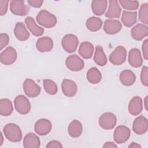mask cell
Wrapping results in <instances>:
<instances>
[{"mask_svg": "<svg viewBox=\"0 0 148 148\" xmlns=\"http://www.w3.org/2000/svg\"><path fill=\"white\" fill-rule=\"evenodd\" d=\"M6 139L12 142H20L22 139V132L20 127L14 123L6 124L3 129Z\"/></svg>", "mask_w": 148, "mask_h": 148, "instance_id": "1", "label": "cell"}, {"mask_svg": "<svg viewBox=\"0 0 148 148\" xmlns=\"http://www.w3.org/2000/svg\"><path fill=\"white\" fill-rule=\"evenodd\" d=\"M36 20L38 23L47 28L54 27L57 21L56 16L46 10H40L36 16Z\"/></svg>", "mask_w": 148, "mask_h": 148, "instance_id": "2", "label": "cell"}, {"mask_svg": "<svg viewBox=\"0 0 148 148\" xmlns=\"http://www.w3.org/2000/svg\"><path fill=\"white\" fill-rule=\"evenodd\" d=\"M79 39L74 34H66L62 39L61 45L63 49L68 53H72L77 49Z\"/></svg>", "mask_w": 148, "mask_h": 148, "instance_id": "3", "label": "cell"}, {"mask_svg": "<svg viewBox=\"0 0 148 148\" xmlns=\"http://www.w3.org/2000/svg\"><path fill=\"white\" fill-rule=\"evenodd\" d=\"M14 105L16 111L21 114H26L30 112V102L28 99L23 95H18L15 98Z\"/></svg>", "mask_w": 148, "mask_h": 148, "instance_id": "4", "label": "cell"}, {"mask_svg": "<svg viewBox=\"0 0 148 148\" xmlns=\"http://www.w3.org/2000/svg\"><path fill=\"white\" fill-rule=\"evenodd\" d=\"M131 131L127 126L121 125L116 128L113 132V140L117 144L127 142L130 137Z\"/></svg>", "mask_w": 148, "mask_h": 148, "instance_id": "5", "label": "cell"}, {"mask_svg": "<svg viewBox=\"0 0 148 148\" xmlns=\"http://www.w3.org/2000/svg\"><path fill=\"white\" fill-rule=\"evenodd\" d=\"M99 126L106 130L113 129L117 123L116 116L111 112H105L99 118Z\"/></svg>", "mask_w": 148, "mask_h": 148, "instance_id": "6", "label": "cell"}, {"mask_svg": "<svg viewBox=\"0 0 148 148\" xmlns=\"http://www.w3.org/2000/svg\"><path fill=\"white\" fill-rule=\"evenodd\" d=\"M126 57V49L122 46H119L110 54L109 61L114 65H120L125 61Z\"/></svg>", "mask_w": 148, "mask_h": 148, "instance_id": "7", "label": "cell"}, {"mask_svg": "<svg viewBox=\"0 0 148 148\" xmlns=\"http://www.w3.org/2000/svg\"><path fill=\"white\" fill-rule=\"evenodd\" d=\"M23 90L25 95L30 98H35L40 92V87L33 80L26 79L23 83Z\"/></svg>", "mask_w": 148, "mask_h": 148, "instance_id": "8", "label": "cell"}, {"mask_svg": "<svg viewBox=\"0 0 148 148\" xmlns=\"http://www.w3.org/2000/svg\"><path fill=\"white\" fill-rule=\"evenodd\" d=\"M17 57V51L13 47L9 46L0 54V61L5 65H10L13 64Z\"/></svg>", "mask_w": 148, "mask_h": 148, "instance_id": "9", "label": "cell"}, {"mask_svg": "<svg viewBox=\"0 0 148 148\" xmlns=\"http://www.w3.org/2000/svg\"><path fill=\"white\" fill-rule=\"evenodd\" d=\"M10 10L11 12L17 16H25L29 11V8L25 4L24 1H12L10 3Z\"/></svg>", "mask_w": 148, "mask_h": 148, "instance_id": "10", "label": "cell"}, {"mask_svg": "<svg viewBox=\"0 0 148 148\" xmlns=\"http://www.w3.org/2000/svg\"><path fill=\"white\" fill-rule=\"evenodd\" d=\"M65 65L70 71L77 72L81 71L84 68V62L77 55L73 54L66 58Z\"/></svg>", "mask_w": 148, "mask_h": 148, "instance_id": "11", "label": "cell"}, {"mask_svg": "<svg viewBox=\"0 0 148 148\" xmlns=\"http://www.w3.org/2000/svg\"><path fill=\"white\" fill-rule=\"evenodd\" d=\"M148 130L147 119L143 116L136 117L132 123V130L137 135H143Z\"/></svg>", "mask_w": 148, "mask_h": 148, "instance_id": "12", "label": "cell"}, {"mask_svg": "<svg viewBox=\"0 0 148 148\" xmlns=\"http://www.w3.org/2000/svg\"><path fill=\"white\" fill-rule=\"evenodd\" d=\"M51 128V123L50 120L46 119H40L38 120L34 125V130L35 132L42 136L46 135L49 134Z\"/></svg>", "mask_w": 148, "mask_h": 148, "instance_id": "13", "label": "cell"}, {"mask_svg": "<svg viewBox=\"0 0 148 148\" xmlns=\"http://www.w3.org/2000/svg\"><path fill=\"white\" fill-rule=\"evenodd\" d=\"M121 28L122 25L119 20L108 19L104 22L103 29L105 33L109 35H114L119 32Z\"/></svg>", "mask_w": 148, "mask_h": 148, "instance_id": "14", "label": "cell"}, {"mask_svg": "<svg viewBox=\"0 0 148 148\" xmlns=\"http://www.w3.org/2000/svg\"><path fill=\"white\" fill-rule=\"evenodd\" d=\"M132 38L135 40H141L148 35V27L143 24H138L131 31Z\"/></svg>", "mask_w": 148, "mask_h": 148, "instance_id": "15", "label": "cell"}, {"mask_svg": "<svg viewBox=\"0 0 148 148\" xmlns=\"http://www.w3.org/2000/svg\"><path fill=\"white\" fill-rule=\"evenodd\" d=\"M61 88L63 94L68 97H73L77 91V87L76 83L68 79H65L62 80Z\"/></svg>", "mask_w": 148, "mask_h": 148, "instance_id": "16", "label": "cell"}, {"mask_svg": "<svg viewBox=\"0 0 148 148\" xmlns=\"http://www.w3.org/2000/svg\"><path fill=\"white\" fill-rule=\"evenodd\" d=\"M128 63L134 68H139L143 64V59L140 50L137 48L130 50L128 54Z\"/></svg>", "mask_w": 148, "mask_h": 148, "instance_id": "17", "label": "cell"}, {"mask_svg": "<svg viewBox=\"0 0 148 148\" xmlns=\"http://www.w3.org/2000/svg\"><path fill=\"white\" fill-rule=\"evenodd\" d=\"M129 113L133 116H137L143 109L142 99L139 96L134 97L130 101L128 107Z\"/></svg>", "mask_w": 148, "mask_h": 148, "instance_id": "18", "label": "cell"}, {"mask_svg": "<svg viewBox=\"0 0 148 148\" xmlns=\"http://www.w3.org/2000/svg\"><path fill=\"white\" fill-rule=\"evenodd\" d=\"M36 47L39 52H49L53 47V41L49 36L40 38L36 41Z\"/></svg>", "mask_w": 148, "mask_h": 148, "instance_id": "19", "label": "cell"}, {"mask_svg": "<svg viewBox=\"0 0 148 148\" xmlns=\"http://www.w3.org/2000/svg\"><path fill=\"white\" fill-rule=\"evenodd\" d=\"M121 8L116 0L109 1V8L105 14V16L109 18H117L120 16Z\"/></svg>", "mask_w": 148, "mask_h": 148, "instance_id": "20", "label": "cell"}, {"mask_svg": "<svg viewBox=\"0 0 148 148\" xmlns=\"http://www.w3.org/2000/svg\"><path fill=\"white\" fill-rule=\"evenodd\" d=\"M23 144L25 148H39L40 146V140L36 134L29 132L24 136Z\"/></svg>", "mask_w": 148, "mask_h": 148, "instance_id": "21", "label": "cell"}, {"mask_svg": "<svg viewBox=\"0 0 148 148\" xmlns=\"http://www.w3.org/2000/svg\"><path fill=\"white\" fill-rule=\"evenodd\" d=\"M14 34L16 38L20 41L27 40L30 35L24 24L21 22H18L16 24L14 28Z\"/></svg>", "mask_w": 148, "mask_h": 148, "instance_id": "22", "label": "cell"}, {"mask_svg": "<svg viewBox=\"0 0 148 148\" xmlns=\"http://www.w3.org/2000/svg\"><path fill=\"white\" fill-rule=\"evenodd\" d=\"M119 79L121 84L124 86H131L136 81V75L132 71L125 69L120 73Z\"/></svg>", "mask_w": 148, "mask_h": 148, "instance_id": "23", "label": "cell"}, {"mask_svg": "<svg viewBox=\"0 0 148 148\" xmlns=\"http://www.w3.org/2000/svg\"><path fill=\"white\" fill-rule=\"evenodd\" d=\"M25 23L32 33V34L35 36H40L44 33V29L36 24L34 19L32 17H27L25 19Z\"/></svg>", "mask_w": 148, "mask_h": 148, "instance_id": "24", "label": "cell"}, {"mask_svg": "<svg viewBox=\"0 0 148 148\" xmlns=\"http://www.w3.org/2000/svg\"><path fill=\"white\" fill-rule=\"evenodd\" d=\"M78 52L79 55L83 58L90 59L92 57L94 53V46L89 42H83L80 44Z\"/></svg>", "mask_w": 148, "mask_h": 148, "instance_id": "25", "label": "cell"}, {"mask_svg": "<svg viewBox=\"0 0 148 148\" xmlns=\"http://www.w3.org/2000/svg\"><path fill=\"white\" fill-rule=\"evenodd\" d=\"M121 21L123 24L127 27H131L134 25L137 21V13L124 10L121 15Z\"/></svg>", "mask_w": 148, "mask_h": 148, "instance_id": "26", "label": "cell"}, {"mask_svg": "<svg viewBox=\"0 0 148 148\" xmlns=\"http://www.w3.org/2000/svg\"><path fill=\"white\" fill-rule=\"evenodd\" d=\"M83 132L82 123L77 120H73L68 127V132L72 138L79 137Z\"/></svg>", "mask_w": 148, "mask_h": 148, "instance_id": "27", "label": "cell"}, {"mask_svg": "<svg viewBox=\"0 0 148 148\" xmlns=\"http://www.w3.org/2000/svg\"><path fill=\"white\" fill-rule=\"evenodd\" d=\"M107 5L108 1L106 0H94L91 2V9L94 14L101 16L105 12Z\"/></svg>", "mask_w": 148, "mask_h": 148, "instance_id": "28", "label": "cell"}, {"mask_svg": "<svg viewBox=\"0 0 148 148\" xmlns=\"http://www.w3.org/2000/svg\"><path fill=\"white\" fill-rule=\"evenodd\" d=\"M86 77L88 82L95 84L101 82L102 79V74L96 67H92L88 70Z\"/></svg>", "mask_w": 148, "mask_h": 148, "instance_id": "29", "label": "cell"}, {"mask_svg": "<svg viewBox=\"0 0 148 148\" xmlns=\"http://www.w3.org/2000/svg\"><path fill=\"white\" fill-rule=\"evenodd\" d=\"M13 111V106L11 101L8 98L0 99V114L3 116H10Z\"/></svg>", "mask_w": 148, "mask_h": 148, "instance_id": "30", "label": "cell"}, {"mask_svg": "<svg viewBox=\"0 0 148 148\" xmlns=\"http://www.w3.org/2000/svg\"><path fill=\"white\" fill-rule=\"evenodd\" d=\"M93 59L94 62L99 66H102L106 64L108 62L107 57L103 51V50L102 46H96Z\"/></svg>", "mask_w": 148, "mask_h": 148, "instance_id": "31", "label": "cell"}, {"mask_svg": "<svg viewBox=\"0 0 148 148\" xmlns=\"http://www.w3.org/2000/svg\"><path fill=\"white\" fill-rule=\"evenodd\" d=\"M103 22L100 18L92 16L89 17L86 23L87 28L92 32L99 31L102 26Z\"/></svg>", "mask_w": 148, "mask_h": 148, "instance_id": "32", "label": "cell"}, {"mask_svg": "<svg viewBox=\"0 0 148 148\" xmlns=\"http://www.w3.org/2000/svg\"><path fill=\"white\" fill-rule=\"evenodd\" d=\"M43 83L44 89L48 94L54 95L57 92V85L54 81L50 79H44Z\"/></svg>", "mask_w": 148, "mask_h": 148, "instance_id": "33", "label": "cell"}, {"mask_svg": "<svg viewBox=\"0 0 148 148\" xmlns=\"http://www.w3.org/2000/svg\"><path fill=\"white\" fill-rule=\"evenodd\" d=\"M139 20L143 24H148V3H142L139 10Z\"/></svg>", "mask_w": 148, "mask_h": 148, "instance_id": "34", "label": "cell"}, {"mask_svg": "<svg viewBox=\"0 0 148 148\" xmlns=\"http://www.w3.org/2000/svg\"><path fill=\"white\" fill-rule=\"evenodd\" d=\"M119 2L124 9L128 10H135L138 9L139 6V3L137 1L120 0Z\"/></svg>", "mask_w": 148, "mask_h": 148, "instance_id": "35", "label": "cell"}, {"mask_svg": "<svg viewBox=\"0 0 148 148\" xmlns=\"http://www.w3.org/2000/svg\"><path fill=\"white\" fill-rule=\"evenodd\" d=\"M140 81L143 86H148V67L146 66H143L141 70Z\"/></svg>", "mask_w": 148, "mask_h": 148, "instance_id": "36", "label": "cell"}, {"mask_svg": "<svg viewBox=\"0 0 148 148\" xmlns=\"http://www.w3.org/2000/svg\"><path fill=\"white\" fill-rule=\"evenodd\" d=\"M9 42V35L5 33H1L0 34V49L1 50L8 45Z\"/></svg>", "mask_w": 148, "mask_h": 148, "instance_id": "37", "label": "cell"}, {"mask_svg": "<svg viewBox=\"0 0 148 148\" xmlns=\"http://www.w3.org/2000/svg\"><path fill=\"white\" fill-rule=\"evenodd\" d=\"M9 1L6 0H0V15H5L7 11L8 8V4Z\"/></svg>", "mask_w": 148, "mask_h": 148, "instance_id": "38", "label": "cell"}, {"mask_svg": "<svg viewBox=\"0 0 148 148\" xmlns=\"http://www.w3.org/2000/svg\"><path fill=\"white\" fill-rule=\"evenodd\" d=\"M142 50L143 53V58L146 60H148V39H145L142 43Z\"/></svg>", "mask_w": 148, "mask_h": 148, "instance_id": "39", "label": "cell"}, {"mask_svg": "<svg viewBox=\"0 0 148 148\" xmlns=\"http://www.w3.org/2000/svg\"><path fill=\"white\" fill-rule=\"evenodd\" d=\"M46 147H58V148H62L63 147L61 143L58 140H53L50 142H49L47 145L46 146Z\"/></svg>", "mask_w": 148, "mask_h": 148, "instance_id": "40", "label": "cell"}, {"mask_svg": "<svg viewBox=\"0 0 148 148\" xmlns=\"http://www.w3.org/2000/svg\"><path fill=\"white\" fill-rule=\"evenodd\" d=\"M43 1L42 0H29L28 1V4L34 8H40L43 4Z\"/></svg>", "mask_w": 148, "mask_h": 148, "instance_id": "41", "label": "cell"}, {"mask_svg": "<svg viewBox=\"0 0 148 148\" xmlns=\"http://www.w3.org/2000/svg\"><path fill=\"white\" fill-rule=\"evenodd\" d=\"M103 148H117V146L113 142H106L103 145Z\"/></svg>", "mask_w": 148, "mask_h": 148, "instance_id": "42", "label": "cell"}, {"mask_svg": "<svg viewBox=\"0 0 148 148\" xmlns=\"http://www.w3.org/2000/svg\"><path fill=\"white\" fill-rule=\"evenodd\" d=\"M128 147H132V148H138V147H141V146L137 143L135 142H132Z\"/></svg>", "mask_w": 148, "mask_h": 148, "instance_id": "43", "label": "cell"}, {"mask_svg": "<svg viewBox=\"0 0 148 148\" xmlns=\"http://www.w3.org/2000/svg\"><path fill=\"white\" fill-rule=\"evenodd\" d=\"M147 102H148V96L147 95V96L145 97V99H144L145 107V109H146V110H148V109H147Z\"/></svg>", "mask_w": 148, "mask_h": 148, "instance_id": "44", "label": "cell"}, {"mask_svg": "<svg viewBox=\"0 0 148 148\" xmlns=\"http://www.w3.org/2000/svg\"><path fill=\"white\" fill-rule=\"evenodd\" d=\"M1 141L0 142V146L2 145V143H3V135H2V133H1Z\"/></svg>", "mask_w": 148, "mask_h": 148, "instance_id": "45", "label": "cell"}]
</instances>
